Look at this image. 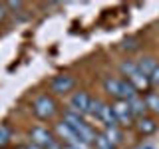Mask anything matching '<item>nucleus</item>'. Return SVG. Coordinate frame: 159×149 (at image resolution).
Wrapping results in <instances>:
<instances>
[{
    "mask_svg": "<svg viewBox=\"0 0 159 149\" xmlns=\"http://www.w3.org/2000/svg\"><path fill=\"white\" fill-rule=\"evenodd\" d=\"M30 109H32V113L38 119H42V121H52V119H56V115L60 113L56 97L50 96L48 92L36 93V96L32 97V102H30Z\"/></svg>",
    "mask_w": 159,
    "mask_h": 149,
    "instance_id": "1",
    "label": "nucleus"
},
{
    "mask_svg": "<svg viewBox=\"0 0 159 149\" xmlns=\"http://www.w3.org/2000/svg\"><path fill=\"white\" fill-rule=\"evenodd\" d=\"M103 92L109 97H113V102L116 99H129V97L137 96L135 88L127 79H123L121 76H106L103 78Z\"/></svg>",
    "mask_w": 159,
    "mask_h": 149,
    "instance_id": "2",
    "label": "nucleus"
},
{
    "mask_svg": "<svg viewBox=\"0 0 159 149\" xmlns=\"http://www.w3.org/2000/svg\"><path fill=\"white\" fill-rule=\"evenodd\" d=\"M119 74H121L123 79H127V82L135 88L137 93L149 92V88H151L149 86V78H145L141 72H139L137 64L133 62V60H123V62L119 64Z\"/></svg>",
    "mask_w": 159,
    "mask_h": 149,
    "instance_id": "3",
    "label": "nucleus"
},
{
    "mask_svg": "<svg viewBox=\"0 0 159 149\" xmlns=\"http://www.w3.org/2000/svg\"><path fill=\"white\" fill-rule=\"evenodd\" d=\"M76 84H78V79L72 74H68V72L56 74L48 82V89H50L48 93L50 96H68V93L76 92Z\"/></svg>",
    "mask_w": 159,
    "mask_h": 149,
    "instance_id": "4",
    "label": "nucleus"
},
{
    "mask_svg": "<svg viewBox=\"0 0 159 149\" xmlns=\"http://www.w3.org/2000/svg\"><path fill=\"white\" fill-rule=\"evenodd\" d=\"M89 102H92V96H89L86 89H76V92L70 93L68 111H74V113H78V115H82V117H88Z\"/></svg>",
    "mask_w": 159,
    "mask_h": 149,
    "instance_id": "5",
    "label": "nucleus"
},
{
    "mask_svg": "<svg viewBox=\"0 0 159 149\" xmlns=\"http://www.w3.org/2000/svg\"><path fill=\"white\" fill-rule=\"evenodd\" d=\"M111 109H113V115H116V121L119 127H131L133 125V115H131V109H129L125 99H116L111 102Z\"/></svg>",
    "mask_w": 159,
    "mask_h": 149,
    "instance_id": "6",
    "label": "nucleus"
},
{
    "mask_svg": "<svg viewBox=\"0 0 159 149\" xmlns=\"http://www.w3.org/2000/svg\"><path fill=\"white\" fill-rule=\"evenodd\" d=\"M28 135H30V143H34V145H38V147H42V149H46L50 143L56 141L54 131H52V129H48V127H44V125H34L32 129H30Z\"/></svg>",
    "mask_w": 159,
    "mask_h": 149,
    "instance_id": "7",
    "label": "nucleus"
},
{
    "mask_svg": "<svg viewBox=\"0 0 159 149\" xmlns=\"http://www.w3.org/2000/svg\"><path fill=\"white\" fill-rule=\"evenodd\" d=\"M133 127H135V131L141 137H149V135H153V133L157 131L159 121L153 115H143V117H139V119L133 121Z\"/></svg>",
    "mask_w": 159,
    "mask_h": 149,
    "instance_id": "8",
    "label": "nucleus"
},
{
    "mask_svg": "<svg viewBox=\"0 0 159 149\" xmlns=\"http://www.w3.org/2000/svg\"><path fill=\"white\" fill-rule=\"evenodd\" d=\"M125 102H127L129 109H131L133 119H139V117L147 115V107H145V102H143V96H141V93H137V96L125 99Z\"/></svg>",
    "mask_w": 159,
    "mask_h": 149,
    "instance_id": "9",
    "label": "nucleus"
},
{
    "mask_svg": "<svg viewBox=\"0 0 159 149\" xmlns=\"http://www.w3.org/2000/svg\"><path fill=\"white\" fill-rule=\"evenodd\" d=\"M96 119H99V121L103 123V127H116V125H117L116 115H113V109H111V103H107V102H103V106H102V109L98 111ZM117 127H119V125H117Z\"/></svg>",
    "mask_w": 159,
    "mask_h": 149,
    "instance_id": "10",
    "label": "nucleus"
},
{
    "mask_svg": "<svg viewBox=\"0 0 159 149\" xmlns=\"http://www.w3.org/2000/svg\"><path fill=\"white\" fill-rule=\"evenodd\" d=\"M135 64H137L139 72H141L145 78L151 76V74H153V70H155V68L159 66V62H157V60L153 58V56H141V58H139Z\"/></svg>",
    "mask_w": 159,
    "mask_h": 149,
    "instance_id": "11",
    "label": "nucleus"
},
{
    "mask_svg": "<svg viewBox=\"0 0 159 149\" xmlns=\"http://www.w3.org/2000/svg\"><path fill=\"white\" fill-rule=\"evenodd\" d=\"M103 135H106V139L109 143H111L113 147H117V145H121L123 143V129L121 127H103Z\"/></svg>",
    "mask_w": 159,
    "mask_h": 149,
    "instance_id": "12",
    "label": "nucleus"
},
{
    "mask_svg": "<svg viewBox=\"0 0 159 149\" xmlns=\"http://www.w3.org/2000/svg\"><path fill=\"white\" fill-rule=\"evenodd\" d=\"M143 102H145L147 113L159 115V92H145L143 93Z\"/></svg>",
    "mask_w": 159,
    "mask_h": 149,
    "instance_id": "13",
    "label": "nucleus"
},
{
    "mask_svg": "<svg viewBox=\"0 0 159 149\" xmlns=\"http://www.w3.org/2000/svg\"><path fill=\"white\" fill-rule=\"evenodd\" d=\"M10 141H12V129H10V125L2 123L0 125V149H6Z\"/></svg>",
    "mask_w": 159,
    "mask_h": 149,
    "instance_id": "14",
    "label": "nucleus"
},
{
    "mask_svg": "<svg viewBox=\"0 0 159 149\" xmlns=\"http://www.w3.org/2000/svg\"><path fill=\"white\" fill-rule=\"evenodd\" d=\"M92 147H93V149H116V147H113L111 143L106 139V135H103V133H96V139H93Z\"/></svg>",
    "mask_w": 159,
    "mask_h": 149,
    "instance_id": "15",
    "label": "nucleus"
},
{
    "mask_svg": "<svg viewBox=\"0 0 159 149\" xmlns=\"http://www.w3.org/2000/svg\"><path fill=\"white\" fill-rule=\"evenodd\" d=\"M102 106H103V99H99V97H92V102H89V111H88V115L96 117V115H98V111L102 109Z\"/></svg>",
    "mask_w": 159,
    "mask_h": 149,
    "instance_id": "16",
    "label": "nucleus"
},
{
    "mask_svg": "<svg viewBox=\"0 0 159 149\" xmlns=\"http://www.w3.org/2000/svg\"><path fill=\"white\" fill-rule=\"evenodd\" d=\"M121 48L123 50H125V52H133V50H139V40L137 38H125V40H123V42H121Z\"/></svg>",
    "mask_w": 159,
    "mask_h": 149,
    "instance_id": "17",
    "label": "nucleus"
},
{
    "mask_svg": "<svg viewBox=\"0 0 159 149\" xmlns=\"http://www.w3.org/2000/svg\"><path fill=\"white\" fill-rule=\"evenodd\" d=\"M149 86H153L155 89H159V66L153 70V74L149 76Z\"/></svg>",
    "mask_w": 159,
    "mask_h": 149,
    "instance_id": "18",
    "label": "nucleus"
},
{
    "mask_svg": "<svg viewBox=\"0 0 159 149\" xmlns=\"http://www.w3.org/2000/svg\"><path fill=\"white\" fill-rule=\"evenodd\" d=\"M8 16V8H6V2H0V22H4Z\"/></svg>",
    "mask_w": 159,
    "mask_h": 149,
    "instance_id": "19",
    "label": "nucleus"
},
{
    "mask_svg": "<svg viewBox=\"0 0 159 149\" xmlns=\"http://www.w3.org/2000/svg\"><path fill=\"white\" fill-rule=\"evenodd\" d=\"M22 149H42V147H38V145H34V143H28V145H24Z\"/></svg>",
    "mask_w": 159,
    "mask_h": 149,
    "instance_id": "20",
    "label": "nucleus"
},
{
    "mask_svg": "<svg viewBox=\"0 0 159 149\" xmlns=\"http://www.w3.org/2000/svg\"><path fill=\"white\" fill-rule=\"evenodd\" d=\"M62 149H74V147H68V145H64V147H62Z\"/></svg>",
    "mask_w": 159,
    "mask_h": 149,
    "instance_id": "21",
    "label": "nucleus"
},
{
    "mask_svg": "<svg viewBox=\"0 0 159 149\" xmlns=\"http://www.w3.org/2000/svg\"><path fill=\"white\" fill-rule=\"evenodd\" d=\"M16 149H22V147H16Z\"/></svg>",
    "mask_w": 159,
    "mask_h": 149,
    "instance_id": "22",
    "label": "nucleus"
},
{
    "mask_svg": "<svg viewBox=\"0 0 159 149\" xmlns=\"http://www.w3.org/2000/svg\"><path fill=\"white\" fill-rule=\"evenodd\" d=\"M147 149H151V147H147Z\"/></svg>",
    "mask_w": 159,
    "mask_h": 149,
    "instance_id": "23",
    "label": "nucleus"
}]
</instances>
